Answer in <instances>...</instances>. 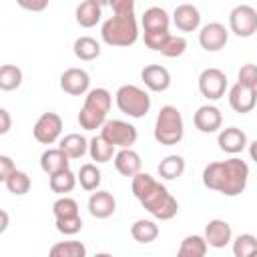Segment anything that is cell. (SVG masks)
I'll use <instances>...</instances> for the list:
<instances>
[{
	"label": "cell",
	"instance_id": "5b68a950",
	"mask_svg": "<svg viewBox=\"0 0 257 257\" xmlns=\"http://www.w3.org/2000/svg\"><path fill=\"white\" fill-rule=\"evenodd\" d=\"M153 135H155V141L159 145H165V147H173V145L181 143L185 137V122H183L181 110L173 104L161 106L157 120H155V133Z\"/></svg>",
	"mask_w": 257,
	"mask_h": 257
},
{
	"label": "cell",
	"instance_id": "4316f807",
	"mask_svg": "<svg viewBox=\"0 0 257 257\" xmlns=\"http://www.w3.org/2000/svg\"><path fill=\"white\" fill-rule=\"evenodd\" d=\"M114 149H116V147H112V145H110L108 141H104L100 135H98V137H92V139L88 141V155H90V159L96 161V163L114 161V155H116Z\"/></svg>",
	"mask_w": 257,
	"mask_h": 257
},
{
	"label": "cell",
	"instance_id": "9c48e42d",
	"mask_svg": "<svg viewBox=\"0 0 257 257\" xmlns=\"http://www.w3.org/2000/svg\"><path fill=\"white\" fill-rule=\"evenodd\" d=\"M227 90V74L221 68H205L199 74V92L207 100H219Z\"/></svg>",
	"mask_w": 257,
	"mask_h": 257
},
{
	"label": "cell",
	"instance_id": "bcb514c9",
	"mask_svg": "<svg viewBox=\"0 0 257 257\" xmlns=\"http://www.w3.org/2000/svg\"><path fill=\"white\" fill-rule=\"evenodd\" d=\"M249 257H257V251H253V253H251V255H249Z\"/></svg>",
	"mask_w": 257,
	"mask_h": 257
},
{
	"label": "cell",
	"instance_id": "ab89813d",
	"mask_svg": "<svg viewBox=\"0 0 257 257\" xmlns=\"http://www.w3.org/2000/svg\"><path fill=\"white\" fill-rule=\"evenodd\" d=\"M14 171H16V165L12 163V159L8 155H0V181L4 183Z\"/></svg>",
	"mask_w": 257,
	"mask_h": 257
},
{
	"label": "cell",
	"instance_id": "3957f363",
	"mask_svg": "<svg viewBox=\"0 0 257 257\" xmlns=\"http://www.w3.org/2000/svg\"><path fill=\"white\" fill-rule=\"evenodd\" d=\"M112 16H108L100 26V38L108 46L126 48L139 40V22L135 16L133 0H114L110 2Z\"/></svg>",
	"mask_w": 257,
	"mask_h": 257
},
{
	"label": "cell",
	"instance_id": "e575fe53",
	"mask_svg": "<svg viewBox=\"0 0 257 257\" xmlns=\"http://www.w3.org/2000/svg\"><path fill=\"white\" fill-rule=\"evenodd\" d=\"M30 185H32V181H30V177L24 173V171H14L6 181H4V187L12 193V195H26L28 191H30Z\"/></svg>",
	"mask_w": 257,
	"mask_h": 257
},
{
	"label": "cell",
	"instance_id": "d6986e66",
	"mask_svg": "<svg viewBox=\"0 0 257 257\" xmlns=\"http://www.w3.org/2000/svg\"><path fill=\"white\" fill-rule=\"evenodd\" d=\"M114 211H116V199L112 197V193L98 189L88 197V213L94 219H108L110 215H114Z\"/></svg>",
	"mask_w": 257,
	"mask_h": 257
},
{
	"label": "cell",
	"instance_id": "d590c367",
	"mask_svg": "<svg viewBox=\"0 0 257 257\" xmlns=\"http://www.w3.org/2000/svg\"><path fill=\"white\" fill-rule=\"evenodd\" d=\"M52 213L54 219H70V217H78V203L72 197H58L52 203Z\"/></svg>",
	"mask_w": 257,
	"mask_h": 257
},
{
	"label": "cell",
	"instance_id": "4fadbf2b",
	"mask_svg": "<svg viewBox=\"0 0 257 257\" xmlns=\"http://www.w3.org/2000/svg\"><path fill=\"white\" fill-rule=\"evenodd\" d=\"M255 104H257V88H249L239 82H235L229 88V106L235 112H239V114L251 112L255 108Z\"/></svg>",
	"mask_w": 257,
	"mask_h": 257
},
{
	"label": "cell",
	"instance_id": "ee69618b",
	"mask_svg": "<svg viewBox=\"0 0 257 257\" xmlns=\"http://www.w3.org/2000/svg\"><path fill=\"white\" fill-rule=\"evenodd\" d=\"M0 215H2V225H0V231L4 233V231L8 229V213H6V211H0Z\"/></svg>",
	"mask_w": 257,
	"mask_h": 257
},
{
	"label": "cell",
	"instance_id": "484cf974",
	"mask_svg": "<svg viewBox=\"0 0 257 257\" xmlns=\"http://www.w3.org/2000/svg\"><path fill=\"white\" fill-rule=\"evenodd\" d=\"M72 52L78 60L88 62V60H94L100 56V44L92 36H78L72 44Z\"/></svg>",
	"mask_w": 257,
	"mask_h": 257
},
{
	"label": "cell",
	"instance_id": "8d00e7d4",
	"mask_svg": "<svg viewBox=\"0 0 257 257\" xmlns=\"http://www.w3.org/2000/svg\"><path fill=\"white\" fill-rule=\"evenodd\" d=\"M257 251V237L251 233H241L233 239V255L235 257H249Z\"/></svg>",
	"mask_w": 257,
	"mask_h": 257
},
{
	"label": "cell",
	"instance_id": "44dd1931",
	"mask_svg": "<svg viewBox=\"0 0 257 257\" xmlns=\"http://www.w3.org/2000/svg\"><path fill=\"white\" fill-rule=\"evenodd\" d=\"M141 167H143V161H141V155L137 151H133V149L116 151V155H114V169L122 177H131V179L137 177L139 173H143Z\"/></svg>",
	"mask_w": 257,
	"mask_h": 257
},
{
	"label": "cell",
	"instance_id": "4dcf8cb0",
	"mask_svg": "<svg viewBox=\"0 0 257 257\" xmlns=\"http://www.w3.org/2000/svg\"><path fill=\"white\" fill-rule=\"evenodd\" d=\"M185 173V159L181 155H167L161 163H159V177L173 181L177 177H181Z\"/></svg>",
	"mask_w": 257,
	"mask_h": 257
},
{
	"label": "cell",
	"instance_id": "60d3db41",
	"mask_svg": "<svg viewBox=\"0 0 257 257\" xmlns=\"http://www.w3.org/2000/svg\"><path fill=\"white\" fill-rule=\"evenodd\" d=\"M10 124H12L10 112L6 108H0V135H6L10 131Z\"/></svg>",
	"mask_w": 257,
	"mask_h": 257
},
{
	"label": "cell",
	"instance_id": "8992f818",
	"mask_svg": "<svg viewBox=\"0 0 257 257\" xmlns=\"http://www.w3.org/2000/svg\"><path fill=\"white\" fill-rule=\"evenodd\" d=\"M116 106L122 114L131 116V118H143L149 110H151V96L145 88L137 86V84H122L118 86L116 94H114Z\"/></svg>",
	"mask_w": 257,
	"mask_h": 257
},
{
	"label": "cell",
	"instance_id": "ba28073f",
	"mask_svg": "<svg viewBox=\"0 0 257 257\" xmlns=\"http://www.w3.org/2000/svg\"><path fill=\"white\" fill-rule=\"evenodd\" d=\"M229 28L239 38H249L257 32V10L251 4H237L229 12Z\"/></svg>",
	"mask_w": 257,
	"mask_h": 257
},
{
	"label": "cell",
	"instance_id": "7402d4cb",
	"mask_svg": "<svg viewBox=\"0 0 257 257\" xmlns=\"http://www.w3.org/2000/svg\"><path fill=\"white\" fill-rule=\"evenodd\" d=\"M40 169L48 175V177H52V175H56V173H60V171H66V169H70V159H68V155L62 151V149H46L42 155H40Z\"/></svg>",
	"mask_w": 257,
	"mask_h": 257
},
{
	"label": "cell",
	"instance_id": "603a6c76",
	"mask_svg": "<svg viewBox=\"0 0 257 257\" xmlns=\"http://www.w3.org/2000/svg\"><path fill=\"white\" fill-rule=\"evenodd\" d=\"M76 22L82 28H92L98 24L100 16H102V4L96 0H84L76 6Z\"/></svg>",
	"mask_w": 257,
	"mask_h": 257
},
{
	"label": "cell",
	"instance_id": "74e56055",
	"mask_svg": "<svg viewBox=\"0 0 257 257\" xmlns=\"http://www.w3.org/2000/svg\"><path fill=\"white\" fill-rule=\"evenodd\" d=\"M237 82L243 84V86H249V88H257V64L253 62H247L239 68V74H237Z\"/></svg>",
	"mask_w": 257,
	"mask_h": 257
},
{
	"label": "cell",
	"instance_id": "7bdbcfd3",
	"mask_svg": "<svg viewBox=\"0 0 257 257\" xmlns=\"http://www.w3.org/2000/svg\"><path fill=\"white\" fill-rule=\"evenodd\" d=\"M247 149H249V157H251V161H255V163H257V139H255V141H251Z\"/></svg>",
	"mask_w": 257,
	"mask_h": 257
},
{
	"label": "cell",
	"instance_id": "83f0119b",
	"mask_svg": "<svg viewBox=\"0 0 257 257\" xmlns=\"http://www.w3.org/2000/svg\"><path fill=\"white\" fill-rule=\"evenodd\" d=\"M131 235L135 241L139 243H153L157 237H159V225L151 219H137L133 225H131Z\"/></svg>",
	"mask_w": 257,
	"mask_h": 257
},
{
	"label": "cell",
	"instance_id": "277c9868",
	"mask_svg": "<svg viewBox=\"0 0 257 257\" xmlns=\"http://www.w3.org/2000/svg\"><path fill=\"white\" fill-rule=\"evenodd\" d=\"M112 104V94L106 88H90L84 96V104L78 112V124L84 131H96L102 128V124L108 120V110Z\"/></svg>",
	"mask_w": 257,
	"mask_h": 257
},
{
	"label": "cell",
	"instance_id": "d6a6232c",
	"mask_svg": "<svg viewBox=\"0 0 257 257\" xmlns=\"http://www.w3.org/2000/svg\"><path fill=\"white\" fill-rule=\"evenodd\" d=\"M22 84V70L14 64H2L0 66V88L10 92L16 90Z\"/></svg>",
	"mask_w": 257,
	"mask_h": 257
},
{
	"label": "cell",
	"instance_id": "ffe728a7",
	"mask_svg": "<svg viewBox=\"0 0 257 257\" xmlns=\"http://www.w3.org/2000/svg\"><path fill=\"white\" fill-rule=\"evenodd\" d=\"M173 24L181 30V32H193L199 28L201 24V12L197 6L185 2V4H179L175 10H173Z\"/></svg>",
	"mask_w": 257,
	"mask_h": 257
},
{
	"label": "cell",
	"instance_id": "2e32d148",
	"mask_svg": "<svg viewBox=\"0 0 257 257\" xmlns=\"http://www.w3.org/2000/svg\"><path fill=\"white\" fill-rule=\"evenodd\" d=\"M193 122L195 126L205 133V135H211V133H217L223 124V114L221 110L215 106V104H203L197 108L195 116H193Z\"/></svg>",
	"mask_w": 257,
	"mask_h": 257
},
{
	"label": "cell",
	"instance_id": "f1b7e54d",
	"mask_svg": "<svg viewBox=\"0 0 257 257\" xmlns=\"http://www.w3.org/2000/svg\"><path fill=\"white\" fill-rule=\"evenodd\" d=\"M76 177H78L80 187H82L84 191H90V193L98 191L100 181H102V173H100V169H98L94 163H84V165L78 169Z\"/></svg>",
	"mask_w": 257,
	"mask_h": 257
},
{
	"label": "cell",
	"instance_id": "b9f144b4",
	"mask_svg": "<svg viewBox=\"0 0 257 257\" xmlns=\"http://www.w3.org/2000/svg\"><path fill=\"white\" fill-rule=\"evenodd\" d=\"M20 6L26 8V10H32V12H40V10H44V8L48 6V2H46V0H40V2H26V0H20Z\"/></svg>",
	"mask_w": 257,
	"mask_h": 257
},
{
	"label": "cell",
	"instance_id": "9a60e30c",
	"mask_svg": "<svg viewBox=\"0 0 257 257\" xmlns=\"http://www.w3.org/2000/svg\"><path fill=\"white\" fill-rule=\"evenodd\" d=\"M205 241L209 247H215V249H223L227 247L231 241H233V231H231V225L223 219H211L207 225H205Z\"/></svg>",
	"mask_w": 257,
	"mask_h": 257
},
{
	"label": "cell",
	"instance_id": "d4e9b609",
	"mask_svg": "<svg viewBox=\"0 0 257 257\" xmlns=\"http://www.w3.org/2000/svg\"><path fill=\"white\" fill-rule=\"evenodd\" d=\"M207 241L203 235H187L177 251V257H205L207 255Z\"/></svg>",
	"mask_w": 257,
	"mask_h": 257
},
{
	"label": "cell",
	"instance_id": "f546056e",
	"mask_svg": "<svg viewBox=\"0 0 257 257\" xmlns=\"http://www.w3.org/2000/svg\"><path fill=\"white\" fill-rule=\"evenodd\" d=\"M76 181H78V177H76L70 169H66V171H60V173L52 175V177L48 179V187H50L52 193L66 197V193H70V191L76 187Z\"/></svg>",
	"mask_w": 257,
	"mask_h": 257
},
{
	"label": "cell",
	"instance_id": "1f68e13d",
	"mask_svg": "<svg viewBox=\"0 0 257 257\" xmlns=\"http://www.w3.org/2000/svg\"><path fill=\"white\" fill-rule=\"evenodd\" d=\"M48 257H86L82 241H58L48 249Z\"/></svg>",
	"mask_w": 257,
	"mask_h": 257
},
{
	"label": "cell",
	"instance_id": "7c38bea8",
	"mask_svg": "<svg viewBox=\"0 0 257 257\" xmlns=\"http://www.w3.org/2000/svg\"><path fill=\"white\" fill-rule=\"evenodd\" d=\"M60 88L66 94L82 96L90 90V74L84 68H66L60 74Z\"/></svg>",
	"mask_w": 257,
	"mask_h": 257
},
{
	"label": "cell",
	"instance_id": "6da1fadb",
	"mask_svg": "<svg viewBox=\"0 0 257 257\" xmlns=\"http://www.w3.org/2000/svg\"><path fill=\"white\" fill-rule=\"evenodd\" d=\"M247 181H249V165L239 157L215 161L203 169V185L225 197L241 195L247 187Z\"/></svg>",
	"mask_w": 257,
	"mask_h": 257
},
{
	"label": "cell",
	"instance_id": "836d02e7",
	"mask_svg": "<svg viewBox=\"0 0 257 257\" xmlns=\"http://www.w3.org/2000/svg\"><path fill=\"white\" fill-rule=\"evenodd\" d=\"M185 50H187V38H185V36H179V34H169V36L163 40L161 48H159V52H161L163 56H167V58H177V56H181Z\"/></svg>",
	"mask_w": 257,
	"mask_h": 257
},
{
	"label": "cell",
	"instance_id": "cb8c5ba5",
	"mask_svg": "<svg viewBox=\"0 0 257 257\" xmlns=\"http://www.w3.org/2000/svg\"><path fill=\"white\" fill-rule=\"evenodd\" d=\"M58 149H62L68 159H82L88 153V141L80 133H68L60 139Z\"/></svg>",
	"mask_w": 257,
	"mask_h": 257
},
{
	"label": "cell",
	"instance_id": "f6af8a7d",
	"mask_svg": "<svg viewBox=\"0 0 257 257\" xmlns=\"http://www.w3.org/2000/svg\"><path fill=\"white\" fill-rule=\"evenodd\" d=\"M92 257H112V255L110 253H94Z\"/></svg>",
	"mask_w": 257,
	"mask_h": 257
},
{
	"label": "cell",
	"instance_id": "52a82bcc",
	"mask_svg": "<svg viewBox=\"0 0 257 257\" xmlns=\"http://www.w3.org/2000/svg\"><path fill=\"white\" fill-rule=\"evenodd\" d=\"M100 137L104 141H108L112 147H118V149H131L137 139H139V131L135 124L126 122V120H120V118H108L102 128H100Z\"/></svg>",
	"mask_w": 257,
	"mask_h": 257
},
{
	"label": "cell",
	"instance_id": "7a4b0ae2",
	"mask_svg": "<svg viewBox=\"0 0 257 257\" xmlns=\"http://www.w3.org/2000/svg\"><path fill=\"white\" fill-rule=\"evenodd\" d=\"M131 189L137 201L155 217L161 221H169L179 213V203L177 199L169 193V189L151 177L149 173H139L137 177L131 179Z\"/></svg>",
	"mask_w": 257,
	"mask_h": 257
},
{
	"label": "cell",
	"instance_id": "e0dca14e",
	"mask_svg": "<svg viewBox=\"0 0 257 257\" xmlns=\"http://www.w3.org/2000/svg\"><path fill=\"white\" fill-rule=\"evenodd\" d=\"M141 80L153 92H165L171 86V72L161 64H147L141 70Z\"/></svg>",
	"mask_w": 257,
	"mask_h": 257
},
{
	"label": "cell",
	"instance_id": "f35d334b",
	"mask_svg": "<svg viewBox=\"0 0 257 257\" xmlns=\"http://www.w3.org/2000/svg\"><path fill=\"white\" fill-rule=\"evenodd\" d=\"M54 225H56V231L62 235H76L82 229V219H80V215L70 217V219H56Z\"/></svg>",
	"mask_w": 257,
	"mask_h": 257
},
{
	"label": "cell",
	"instance_id": "30bf717a",
	"mask_svg": "<svg viewBox=\"0 0 257 257\" xmlns=\"http://www.w3.org/2000/svg\"><path fill=\"white\" fill-rule=\"evenodd\" d=\"M62 133V118L56 112H42L32 126V135L42 145H52L60 139Z\"/></svg>",
	"mask_w": 257,
	"mask_h": 257
},
{
	"label": "cell",
	"instance_id": "5bb4252c",
	"mask_svg": "<svg viewBox=\"0 0 257 257\" xmlns=\"http://www.w3.org/2000/svg\"><path fill=\"white\" fill-rule=\"evenodd\" d=\"M217 143H219V149L223 153H227V155H239V153H243L249 147L247 135L239 126L221 128L219 131V137H217Z\"/></svg>",
	"mask_w": 257,
	"mask_h": 257
},
{
	"label": "cell",
	"instance_id": "8fae6325",
	"mask_svg": "<svg viewBox=\"0 0 257 257\" xmlns=\"http://www.w3.org/2000/svg\"><path fill=\"white\" fill-rule=\"evenodd\" d=\"M229 40V30L221 22H209L199 32V44L207 52H219Z\"/></svg>",
	"mask_w": 257,
	"mask_h": 257
},
{
	"label": "cell",
	"instance_id": "ac0fdd59",
	"mask_svg": "<svg viewBox=\"0 0 257 257\" xmlns=\"http://www.w3.org/2000/svg\"><path fill=\"white\" fill-rule=\"evenodd\" d=\"M141 24H143V34H157V32H169V24H171V16L167 14L165 8L161 6H151L143 12L141 16Z\"/></svg>",
	"mask_w": 257,
	"mask_h": 257
}]
</instances>
